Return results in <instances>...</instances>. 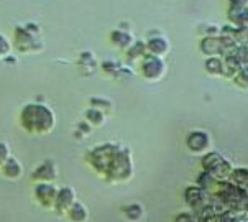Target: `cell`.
I'll use <instances>...</instances> for the list:
<instances>
[{"mask_svg":"<svg viewBox=\"0 0 248 222\" xmlns=\"http://www.w3.org/2000/svg\"><path fill=\"white\" fill-rule=\"evenodd\" d=\"M204 68L205 73L211 78H224V61H222L220 56L205 58Z\"/></svg>","mask_w":248,"mask_h":222,"instance_id":"obj_15","label":"cell"},{"mask_svg":"<svg viewBox=\"0 0 248 222\" xmlns=\"http://www.w3.org/2000/svg\"><path fill=\"white\" fill-rule=\"evenodd\" d=\"M86 122L89 125H95V127L104 125V122H106V114L102 111H99V109L89 107L86 111Z\"/></svg>","mask_w":248,"mask_h":222,"instance_id":"obj_22","label":"cell"},{"mask_svg":"<svg viewBox=\"0 0 248 222\" xmlns=\"http://www.w3.org/2000/svg\"><path fill=\"white\" fill-rule=\"evenodd\" d=\"M140 74L143 79L150 82H159L168 74V64L165 58H158L153 54H145L140 61Z\"/></svg>","mask_w":248,"mask_h":222,"instance_id":"obj_5","label":"cell"},{"mask_svg":"<svg viewBox=\"0 0 248 222\" xmlns=\"http://www.w3.org/2000/svg\"><path fill=\"white\" fill-rule=\"evenodd\" d=\"M233 40L238 45H247L248 46V27L247 28H235Z\"/></svg>","mask_w":248,"mask_h":222,"instance_id":"obj_27","label":"cell"},{"mask_svg":"<svg viewBox=\"0 0 248 222\" xmlns=\"http://www.w3.org/2000/svg\"><path fill=\"white\" fill-rule=\"evenodd\" d=\"M145 54H148V51H146V43H145V41L135 40V41H133V45L127 49L128 61H137V60L141 61V58L145 56Z\"/></svg>","mask_w":248,"mask_h":222,"instance_id":"obj_19","label":"cell"},{"mask_svg":"<svg viewBox=\"0 0 248 222\" xmlns=\"http://www.w3.org/2000/svg\"><path fill=\"white\" fill-rule=\"evenodd\" d=\"M66 212H68L69 221L73 222H86L87 217H89V212H87V209L81 203H74Z\"/></svg>","mask_w":248,"mask_h":222,"instance_id":"obj_18","label":"cell"},{"mask_svg":"<svg viewBox=\"0 0 248 222\" xmlns=\"http://www.w3.org/2000/svg\"><path fill=\"white\" fill-rule=\"evenodd\" d=\"M86 157L99 173H104L112 181H127L133 174L130 150L120 143H102L92 148Z\"/></svg>","mask_w":248,"mask_h":222,"instance_id":"obj_1","label":"cell"},{"mask_svg":"<svg viewBox=\"0 0 248 222\" xmlns=\"http://www.w3.org/2000/svg\"><path fill=\"white\" fill-rule=\"evenodd\" d=\"M229 181L232 184H235V186L245 190L247 184H248V168H233Z\"/></svg>","mask_w":248,"mask_h":222,"instance_id":"obj_21","label":"cell"},{"mask_svg":"<svg viewBox=\"0 0 248 222\" xmlns=\"http://www.w3.org/2000/svg\"><path fill=\"white\" fill-rule=\"evenodd\" d=\"M186 146L196 157H204L205 153L211 152L212 138L205 130H192L186 137Z\"/></svg>","mask_w":248,"mask_h":222,"instance_id":"obj_7","label":"cell"},{"mask_svg":"<svg viewBox=\"0 0 248 222\" xmlns=\"http://www.w3.org/2000/svg\"><path fill=\"white\" fill-rule=\"evenodd\" d=\"M232 81L238 89L248 92V66H242V69L238 71L237 76H235Z\"/></svg>","mask_w":248,"mask_h":222,"instance_id":"obj_23","label":"cell"},{"mask_svg":"<svg viewBox=\"0 0 248 222\" xmlns=\"http://www.w3.org/2000/svg\"><path fill=\"white\" fill-rule=\"evenodd\" d=\"M35 194L43 207H54L58 188L53 183H38L35 188Z\"/></svg>","mask_w":248,"mask_h":222,"instance_id":"obj_8","label":"cell"},{"mask_svg":"<svg viewBox=\"0 0 248 222\" xmlns=\"http://www.w3.org/2000/svg\"><path fill=\"white\" fill-rule=\"evenodd\" d=\"M76 203V192L71 188H61L58 190L56 201H54V209L56 211H68V209Z\"/></svg>","mask_w":248,"mask_h":222,"instance_id":"obj_12","label":"cell"},{"mask_svg":"<svg viewBox=\"0 0 248 222\" xmlns=\"http://www.w3.org/2000/svg\"><path fill=\"white\" fill-rule=\"evenodd\" d=\"M205 28H202V33L204 36H216V35H220V27L217 25H204Z\"/></svg>","mask_w":248,"mask_h":222,"instance_id":"obj_30","label":"cell"},{"mask_svg":"<svg viewBox=\"0 0 248 222\" xmlns=\"http://www.w3.org/2000/svg\"><path fill=\"white\" fill-rule=\"evenodd\" d=\"M174 222H201L194 212H183L174 219Z\"/></svg>","mask_w":248,"mask_h":222,"instance_id":"obj_29","label":"cell"},{"mask_svg":"<svg viewBox=\"0 0 248 222\" xmlns=\"http://www.w3.org/2000/svg\"><path fill=\"white\" fill-rule=\"evenodd\" d=\"M56 176H58V168H56V163L53 160H45L43 163H40L31 174V178L38 183H53Z\"/></svg>","mask_w":248,"mask_h":222,"instance_id":"obj_9","label":"cell"},{"mask_svg":"<svg viewBox=\"0 0 248 222\" xmlns=\"http://www.w3.org/2000/svg\"><path fill=\"white\" fill-rule=\"evenodd\" d=\"M10 146H8L5 142H0V168L3 166V163H5L8 158H10Z\"/></svg>","mask_w":248,"mask_h":222,"instance_id":"obj_28","label":"cell"},{"mask_svg":"<svg viewBox=\"0 0 248 222\" xmlns=\"http://www.w3.org/2000/svg\"><path fill=\"white\" fill-rule=\"evenodd\" d=\"M14 45L20 53H40L45 48L43 33L36 23L18 25L14 30Z\"/></svg>","mask_w":248,"mask_h":222,"instance_id":"obj_3","label":"cell"},{"mask_svg":"<svg viewBox=\"0 0 248 222\" xmlns=\"http://www.w3.org/2000/svg\"><path fill=\"white\" fill-rule=\"evenodd\" d=\"M201 165H202V170L207 171L211 176H214L218 183L229 181L230 174L233 171V166L222 153L218 152H209L205 153L204 157H201Z\"/></svg>","mask_w":248,"mask_h":222,"instance_id":"obj_4","label":"cell"},{"mask_svg":"<svg viewBox=\"0 0 248 222\" xmlns=\"http://www.w3.org/2000/svg\"><path fill=\"white\" fill-rule=\"evenodd\" d=\"M229 25L235 28H247L248 27V7H229L227 12Z\"/></svg>","mask_w":248,"mask_h":222,"instance_id":"obj_11","label":"cell"},{"mask_svg":"<svg viewBox=\"0 0 248 222\" xmlns=\"http://www.w3.org/2000/svg\"><path fill=\"white\" fill-rule=\"evenodd\" d=\"M230 7H248V0H229Z\"/></svg>","mask_w":248,"mask_h":222,"instance_id":"obj_31","label":"cell"},{"mask_svg":"<svg viewBox=\"0 0 248 222\" xmlns=\"http://www.w3.org/2000/svg\"><path fill=\"white\" fill-rule=\"evenodd\" d=\"M233 56L237 58V61L240 63L242 66H248V46L247 45H238L237 49H235Z\"/></svg>","mask_w":248,"mask_h":222,"instance_id":"obj_26","label":"cell"},{"mask_svg":"<svg viewBox=\"0 0 248 222\" xmlns=\"http://www.w3.org/2000/svg\"><path fill=\"white\" fill-rule=\"evenodd\" d=\"M91 107L94 109H99V111H102L104 114H108V112L113 111V102L108 99H104V97H92L91 99Z\"/></svg>","mask_w":248,"mask_h":222,"instance_id":"obj_24","label":"cell"},{"mask_svg":"<svg viewBox=\"0 0 248 222\" xmlns=\"http://www.w3.org/2000/svg\"><path fill=\"white\" fill-rule=\"evenodd\" d=\"M0 171H2L3 176L8 179H18L23 174V166L15 157H10L5 163H3V166L0 168Z\"/></svg>","mask_w":248,"mask_h":222,"instance_id":"obj_13","label":"cell"},{"mask_svg":"<svg viewBox=\"0 0 248 222\" xmlns=\"http://www.w3.org/2000/svg\"><path fill=\"white\" fill-rule=\"evenodd\" d=\"M222 61H224V78L225 79H233L237 76L238 71L242 69V64L237 61L235 56H224Z\"/></svg>","mask_w":248,"mask_h":222,"instance_id":"obj_17","label":"cell"},{"mask_svg":"<svg viewBox=\"0 0 248 222\" xmlns=\"http://www.w3.org/2000/svg\"><path fill=\"white\" fill-rule=\"evenodd\" d=\"M170 41L163 35H153L146 41V51H148V54H153V56L158 58H165L170 53Z\"/></svg>","mask_w":248,"mask_h":222,"instance_id":"obj_10","label":"cell"},{"mask_svg":"<svg viewBox=\"0 0 248 222\" xmlns=\"http://www.w3.org/2000/svg\"><path fill=\"white\" fill-rule=\"evenodd\" d=\"M184 201H186L187 207L194 214H199L202 209L209 207L212 204V194L194 184V186L186 188V191H184Z\"/></svg>","mask_w":248,"mask_h":222,"instance_id":"obj_6","label":"cell"},{"mask_svg":"<svg viewBox=\"0 0 248 222\" xmlns=\"http://www.w3.org/2000/svg\"><path fill=\"white\" fill-rule=\"evenodd\" d=\"M110 41H112V45H115V46H117V48H120V49H128L130 46L133 45V41H135V38H133V35H132L130 32L115 30V32H112Z\"/></svg>","mask_w":248,"mask_h":222,"instance_id":"obj_14","label":"cell"},{"mask_svg":"<svg viewBox=\"0 0 248 222\" xmlns=\"http://www.w3.org/2000/svg\"><path fill=\"white\" fill-rule=\"evenodd\" d=\"M12 54V41L5 35L0 33V60H5Z\"/></svg>","mask_w":248,"mask_h":222,"instance_id":"obj_25","label":"cell"},{"mask_svg":"<svg viewBox=\"0 0 248 222\" xmlns=\"http://www.w3.org/2000/svg\"><path fill=\"white\" fill-rule=\"evenodd\" d=\"M245 191H247V192H248V184H247V188H245Z\"/></svg>","mask_w":248,"mask_h":222,"instance_id":"obj_32","label":"cell"},{"mask_svg":"<svg viewBox=\"0 0 248 222\" xmlns=\"http://www.w3.org/2000/svg\"><path fill=\"white\" fill-rule=\"evenodd\" d=\"M20 125L25 132L35 133V135H45L49 133L56 125V115L53 109L46 104L30 102L25 104L20 111Z\"/></svg>","mask_w":248,"mask_h":222,"instance_id":"obj_2","label":"cell"},{"mask_svg":"<svg viewBox=\"0 0 248 222\" xmlns=\"http://www.w3.org/2000/svg\"><path fill=\"white\" fill-rule=\"evenodd\" d=\"M196 186L202 188V190H205L207 192L214 194V192L218 190L220 183H218L214 176H211V174H209L207 171H202V173H201L199 176H197V179H196Z\"/></svg>","mask_w":248,"mask_h":222,"instance_id":"obj_16","label":"cell"},{"mask_svg":"<svg viewBox=\"0 0 248 222\" xmlns=\"http://www.w3.org/2000/svg\"><path fill=\"white\" fill-rule=\"evenodd\" d=\"M237 222H247V221H237Z\"/></svg>","mask_w":248,"mask_h":222,"instance_id":"obj_33","label":"cell"},{"mask_svg":"<svg viewBox=\"0 0 248 222\" xmlns=\"http://www.w3.org/2000/svg\"><path fill=\"white\" fill-rule=\"evenodd\" d=\"M122 211H124V216L127 217L130 222H138L141 221L143 214H145V211H143V206L141 204H128V206H124L122 207Z\"/></svg>","mask_w":248,"mask_h":222,"instance_id":"obj_20","label":"cell"}]
</instances>
